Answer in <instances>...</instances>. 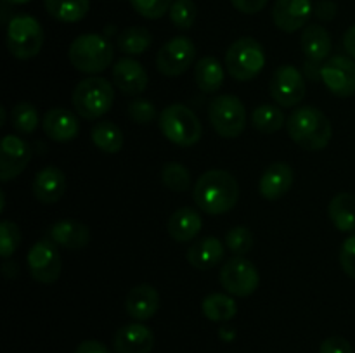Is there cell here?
Instances as JSON below:
<instances>
[{
  "instance_id": "484cf974",
  "label": "cell",
  "mask_w": 355,
  "mask_h": 353,
  "mask_svg": "<svg viewBox=\"0 0 355 353\" xmlns=\"http://www.w3.org/2000/svg\"><path fill=\"white\" fill-rule=\"evenodd\" d=\"M194 82L205 93H215L224 85V68L220 61L211 55L201 57L194 66Z\"/></svg>"
},
{
  "instance_id": "e575fe53",
  "label": "cell",
  "mask_w": 355,
  "mask_h": 353,
  "mask_svg": "<svg viewBox=\"0 0 355 353\" xmlns=\"http://www.w3.org/2000/svg\"><path fill=\"white\" fill-rule=\"evenodd\" d=\"M168 14L177 28L189 30L196 21V3H194V0H173Z\"/></svg>"
},
{
  "instance_id": "9a60e30c",
  "label": "cell",
  "mask_w": 355,
  "mask_h": 353,
  "mask_svg": "<svg viewBox=\"0 0 355 353\" xmlns=\"http://www.w3.org/2000/svg\"><path fill=\"white\" fill-rule=\"evenodd\" d=\"M314 14L311 0H276L272 7L274 24L284 33L302 30Z\"/></svg>"
},
{
  "instance_id": "6da1fadb",
  "label": "cell",
  "mask_w": 355,
  "mask_h": 353,
  "mask_svg": "<svg viewBox=\"0 0 355 353\" xmlns=\"http://www.w3.org/2000/svg\"><path fill=\"white\" fill-rule=\"evenodd\" d=\"M194 203L208 215H222L236 206L239 197L238 180L225 170H210L196 180Z\"/></svg>"
},
{
  "instance_id": "7c38bea8",
  "label": "cell",
  "mask_w": 355,
  "mask_h": 353,
  "mask_svg": "<svg viewBox=\"0 0 355 353\" xmlns=\"http://www.w3.org/2000/svg\"><path fill=\"white\" fill-rule=\"evenodd\" d=\"M270 96L281 107H293L304 100L307 85L305 78L295 66L283 64L272 73L269 83Z\"/></svg>"
},
{
  "instance_id": "f1b7e54d",
  "label": "cell",
  "mask_w": 355,
  "mask_h": 353,
  "mask_svg": "<svg viewBox=\"0 0 355 353\" xmlns=\"http://www.w3.org/2000/svg\"><path fill=\"white\" fill-rule=\"evenodd\" d=\"M45 9L61 23H78L89 12L90 0H45Z\"/></svg>"
},
{
  "instance_id": "ba28073f",
  "label": "cell",
  "mask_w": 355,
  "mask_h": 353,
  "mask_svg": "<svg viewBox=\"0 0 355 353\" xmlns=\"http://www.w3.org/2000/svg\"><path fill=\"white\" fill-rule=\"evenodd\" d=\"M208 118L214 130L224 138L239 137L246 128L245 104L231 93H222L211 99Z\"/></svg>"
},
{
  "instance_id": "7bdbcfd3",
  "label": "cell",
  "mask_w": 355,
  "mask_h": 353,
  "mask_svg": "<svg viewBox=\"0 0 355 353\" xmlns=\"http://www.w3.org/2000/svg\"><path fill=\"white\" fill-rule=\"evenodd\" d=\"M314 16L319 17L321 21H331L336 16V3L324 0V2H319L314 7Z\"/></svg>"
},
{
  "instance_id": "f6af8a7d",
  "label": "cell",
  "mask_w": 355,
  "mask_h": 353,
  "mask_svg": "<svg viewBox=\"0 0 355 353\" xmlns=\"http://www.w3.org/2000/svg\"><path fill=\"white\" fill-rule=\"evenodd\" d=\"M343 47L349 52L350 57L355 59V24H352L343 35Z\"/></svg>"
},
{
  "instance_id": "cb8c5ba5",
  "label": "cell",
  "mask_w": 355,
  "mask_h": 353,
  "mask_svg": "<svg viewBox=\"0 0 355 353\" xmlns=\"http://www.w3.org/2000/svg\"><path fill=\"white\" fill-rule=\"evenodd\" d=\"M203 228V220L194 208H180L166 221V230L170 237L177 242H189Z\"/></svg>"
},
{
  "instance_id": "3957f363",
  "label": "cell",
  "mask_w": 355,
  "mask_h": 353,
  "mask_svg": "<svg viewBox=\"0 0 355 353\" xmlns=\"http://www.w3.org/2000/svg\"><path fill=\"white\" fill-rule=\"evenodd\" d=\"M114 57L113 45L103 35H80L68 48V59L76 71L97 75L106 71Z\"/></svg>"
},
{
  "instance_id": "5bb4252c",
  "label": "cell",
  "mask_w": 355,
  "mask_h": 353,
  "mask_svg": "<svg viewBox=\"0 0 355 353\" xmlns=\"http://www.w3.org/2000/svg\"><path fill=\"white\" fill-rule=\"evenodd\" d=\"M31 158V149L24 138L6 135L0 144V180L9 182L24 172Z\"/></svg>"
},
{
  "instance_id": "603a6c76",
  "label": "cell",
  "mask_w": 355,
  "mask_h": 353,
  "mask_svg": "<svg viewBox=\"0 0 355 353\" xmlns=\"http://www.w3.org/2000/svg\"><path fill=\"white\" fill-rule=\"evenodd\" d=\"M331 37L321 24H309L302 33V51L309 59V64L318 66L331 54Z\"/></svg>"
},
{
  "instance_id": "30bf717a",
  "label": "cell",
  "mask_w": 355,
  "mask_h": 353,
  "mask_svg": "<svg viewBox=\"0 0 355 353\" xmlns=\"http://www.w3.org/2000/svg\"><path fill=\"white\" fill-rule=\"evenodd\" d=\"M196 47L187 37H173L159 48L156 55V68L163 76H180L193 66Z\"/></svg>"
},
{
  "instance_id": "60d3db41",
  "label": "cell",
  "mask_w": 355,
  "mask_h": 353,
  "mask_svg": "<svg viewBox=\"0 0 355 353\" xmlns=\"http://www.w3.org/2000/svg\"><path fill=\"white\" fill-rule=\"evenodd\" d=\"M319 353H354V348L342 336H331L321 343Z\"/></svg>"
},
{
  "instance_id": "4fadbf2b",
  "label": "cell",
  "mask_w": 355,
  "mask_h": 353,
  "mask_svg": "<svg viewBox=\"0 0 355 353\" xmlns=\"http://www.w3.org/2000/svg\"><path fill=\"white\" fill-rule=\"evenodd\" d=\"M321 80L336 97H350L355 93V59L347 55H333L321 66Z\"/></svg>"
},
{
  "instance_id": "f35d334b",
  "label": "cell",
  "mask_w": 355,
  "mask_h": 353,
  "mask_svg": "<svg viewBox=\"0 0 355 353\" xmlns=\"http://www.w3.org/2000/svg\"><path fill=\"white\" fill-rule=\"evenodd\" d=\"M128 116H130L135 123H151L156 116L155 104L148 99H135L134 102L128 104Z\"/></svg>"
},
{
  "instance_id": "ee69618b",
  "label": "cell",
  "mask_w": 355,
  "mask_h": 353,
  "mask_svg": "<svg viewBox=\"0 0 355 353\" xmlns=\"http://www.w3.org/2000/svg\"><path fill=\"white\" fill-rule=\"evenodd\" d=\"M73 353H111L104 343L96 341V339H87L82 341Z\"/></svg>"
},
{
  "instance_id": "ffe728a7",
  "label": "cell",
  "mask_w": 355,
  "mask_h": 353,
  "mask_svg": "<svg viewBox=\"0 0 355 353\" xmlns=\"http://www.w3.org/2000/svg\"><path fill=\"white\" fill-rule=\"evenodd\" d=\"M45 135L55 142H69L80 134V121L71 111L64 107H52L42 120Z\"/></svg>"
},
{
  "instance_id": "d6986e66",
  "label": "cell",
  "mask_w": 355,
  "mask_h": 353,
  "mask_svg": "<svg viewBox=\"0 0 355 353\" xmlns=\"http://www.w3.org/2000/svg\"><path fill=\"white\" fill-rule=\"evenodd\" d=\"M66 187H68V180L62 170H59L58 166H45L35 175L31 189H33V196L42 204H54L64 196Z\"/></svg>"
},
{
  "instance_id": "d590c367",
  "label": "cell",
  "mask_w": 355,
  "mask_h": 353,
  "mask_svg": "<svg viewBox=\"0 0 355 353\" xmlns=\"http://www.w3.org/2000/svg\"><path fill=\"white\" fill-rule=\"evenodd\" d=\"M225 246L234 253L236 256H245L246 253L252 251L253 248V234L250 232L248 227H232L231 230L225 234Z\"/></svg>"
},
{
  "instance_id": "ac0fdd59",
  "label": "cell",
  "mask_w": 355,
  "mask_h": 353,
  "mask_svg": "<svg viewBox=\"0 0 355 353\" xmlns=\"http://www.w3.org/2000/svg\"><path fill=\"white\" fill-rule=\"evenodd\" d=\"M159 308V294L151 284H139L127 293L125 310L135 322L149 320Z\"/></svg>"
},
{
  "instance_id": "bcb514c9",
  "label": "cell",
  "mask_w": 355,
  "mask_h": 353,
  "mask_svg": "<svg viewBox=\"0 0 355 353\" xmlns=\"http://www.w3.org/2000/svg\"><path fill=\"white\" fill-rule=\"evenodd\" d=\"M6 3H12V6H23V3H28L30 0H3Z\"/></svg>"
},
{
  "instance_id": "4dcf8cb0",
  "label": "cell",
  "mask_w": 355,
  "mask_h": 353,
  "mask_svg": "<svg viewBox=\"0 0 355 353\" xmlns=\"http://www.w3.org/2000/svg\"><path fill=\"white\" fill-rule=\"evenodd\" d=\"M153 35L144 26H128L118 37V47L128 55H141L151 47Z\"/></svg>"
},
{
  "instance_id": "1f68e13d",
  "label": "cell",
  "mask_w": 355,
  "mask_h": 353,
  "mask_svg": "<svg viewBox=\"0 0 355 353\" xmlns=\"http://www.w3.org/2000/svg\"><path fill=\"white\" fill-rule=\"evenodd\" d=\"M284 123L286 121H284L283 111L272 104H260L252 113V125L262 134H276L283 128Z\"/></svg>"
},
{
  "instance_id": "9c48e42d",
  "label": "cell",
  "mask_w": 355,
  "mask_h": 353,
  "mask_svg": "<svg viewBox=\"0 0 355 353\" xmlns=\"http://www.w3.org/2000/svg\"><path fill=\"white\" fill-rule=\"evenodd\" d=\"M220 284L229 294L246 298L257 291L260 284V273L257 266L245 256H234L222 265Z\"/></svg>"
},
{
  "instance_id": "277c9868",
  "label": "cell",
  "mask_w": 355,
  "mask_h": 353,
  "mask_svg": "<svg viewBox=\"0 0 355 353\" xmlns=\"http://www.w3.org/2000/svg\"><path fill=\"white\" fill-rule=\"evenodd\" d=\"M73 107L83 120H97L111 109L114 102L113 85L101 76L82 80L73 90Z\"/></svg>"
},
{
  "instance_id": "44dd1931",
  "label": "cell",
  "mask_w": 355,
  "mask_h": 353,
  "mask_svg": "<svg viewBox=\"0 0 355 353\" xmlns=\"http://www.w3.org/2000/svg\"><path fill=\"white\" fill-rule=\"evenodd\" d=\"M293 185V168L288 163H272L262 173L259 182V192L263 199L276 201L283 197Z\"/></svg>"
},
{
  "instance_id": "52a82bcc",
  "label": "cell",
  "mask_w": 355,
  "mask_h": 353,
  "mask_svg": "<svg viewBox=\"0 0 355 353\" xmlns=\"http://www.w3.org/2000/svg\"><path fill=\"white\" fill-rule=\"evenodd\" d=\"M44 45L42 24L28 14L14 16L7 24V48L16 59L26 61L35 57Z\"/></svg>"
},
{
  "instance_id": "b9f144b4",
  "label": "cell",
  "mask_w": 355,
  "mask_h": 353,
  "mask_svg": "<svg viewBox=\"0 0 355 353\" xmlns=\"http://www.w3.org/2000/svg\"><path fill=\"white\" fill-rule=\"evenodd\" d=\"M269 0H231L232 6L236 7V10L243 14H257L267 6Z\"/></svg>"
},
{
  "instance_id": "74e56055",
  "label": "cell",
  "mask_w": 355,
  "mask_h": 353,
  "mask_svg": "<svg viewBox=\"0 0 355 353\" xmlns=\"http://www.w3.org/2000/svg\"><path fill=\"white\" fill-rule=\"evenodd\" d=\"M130 3L139 16L146 19H159L168 12L173 0H130Z\"/></svg>"
},
{
  "instance_id": "8992f818",
  "label": "cell",
  "mask_w": 355,
  "mask_h": 353,
  "mask_svg": "<svg viewBox=\"0 0 355 353\" xmlns=\"http://www.w3.org/2000/svg\"><path fill=\"white\" fill-rule=\"evenodd\" d=\"M225 66L234 80L250 82L257 78L266 66V52L255 38L243 37L225 52Z\"/></svg>"
},
{
  "instance_id": "e0dca14e",
  "label": "cell",
  "mask_w": 355,
  "mask_h": 353,
  "mask_svg": "<svg viewBox=\"0 0 355 353\" xmlns=\"http://www.w3.org/2000/svg\"><path fill=\"white\" fill-rule=\"evenodd\" d=\"M113 346L116 353H151L155 346V334L148 325L132 322L118 329Z\"/></svg>"
},
{
  "instance_id": "2e32d148",
  "label": "cell",
  "mask_w": 355,
  "mask_h": 353,
  "mask_svg": "<svg viewBox=\"0 0 355 353\" xmlns=\"http://www.w3.org/2000/svg\"><path fill=\"white\" fill-rule=\"evenodd\" d=\"M113 83L125 96H139L148 89L149 76L144 66L132 57H123L113 66Z\"/></svg>"
},
{
  "instance_id": "d4e9b609",
  "label": "cell",
  "mask_w": 355,
  "mask_h": 353,
  "mask_svg": "<svg viewBox=\"0 0 355 353\" xmlns=\"http://www.w3.org/2000/svg\"><path fill=\"white\" fill-rule=\"evenodd\" d=\"M187 262L191 266L198 270H208L214 269L215 265L222 262L224 258V246H222L220 239L208 237L200 239L194 242L189 249H187Z\"/></svg>"
},
{
  "instance_id": "ab89813d",
  "label": "cell",
  "mask_w": 355,
  "mask_h": 353,
  "mask_svg": "<svg viewBox=\"0 0 355 353\" xmlns=\"http://www.w3.org/2000/svg\"><path fill=\"white\" fill-rule=\"evenodd\" d=\"M340 263L350 279H355V234L345 239L340 249Z\"/></svg>"
},
{
  "instance_id": "8fae6325",
  "label": "cell",
  "mask_w": 355,
  "mask_h": 353,
  "mask_svg": "<svg viewBox=\"0 0 355 353\" xmlns=\"http://www.w3.org/2000/svg\"><path fill=\"white\" fill-rule=\"evenodd\" d=\"M28 269L37 282L52 284L61 275V255L55 242L51 239H40L30 248L26 255Z\"/></svg>"
},
{
  "instance_id": "83f0119b",
  "label": "cell",
  "mask_w": 355,
  "mask_h": 353,
  "mask_svg": "<svg viewBox=\"0 0 355 353\" xmlns=\"http://www.w3.org/2000/svg\"><path fill=\"white\" fill-rule=\"evenodd\" d=\"M90 137L92 142L96 144L97 149H101L106 154H116L123 147V132L120 130V127L111 121H99L97 125H94L92 132H90Z\"/></svg>"
},
{
  "instance_id": "f546056e",
  "label": "cell",
  "mask_w": 355,
  "mask_h": 353,
  "mask_svg": "<svg viewBox=\"0 0 355 353\" xmlns=\"http://www.w3.org/2000/svg\"><path fill=\"white\" fill-rule=\"evenodd\" d=\"M203 315L211 322H227L238 314V305L231 296L222 293H211L201 303Z\"/></svg>"
},
{
  "instance_id": "d6a6232c",
  "label": "cell",
  "mask_w": 355,
  "mask_h": 353,
  "mask_svg": "<svg viewBox=\"0 0 355 353\" xmlns=\"http://www.w3.org/2000/svg\"><path fill=\"white\" fill-rule=\"evenodd\" d=\"M10 123H12L14 130H17L19 134H33L40 123L37 107L30 102L16 104L10 111Z\"/></svg>"
},
{
  "instance_id": "8d00e7d4",
  "label": "cell",
  "mask_w": 355,
  "mask_h": 353,
  "mask_svg": "<svg viewBox=\"0 0 355 353\" xmlns=\"http://www.w3.org/2000/svg\"><path fill=\"white\" fill-rule=\"evenodd\" d=\"M21 244V232L14 221L3 220L0 224V255L9 260Z\"/></svg>"
},
{
  "instance_id": "7a4b0ae2",
  "label": "cell",
  "mask_w": 355,
  "mask_h": 353,
  "mask_svg": "<svg viewBox=\"0 0 355 353\" xmlns=\"http://www.w3.org/2000/svg\"><path fill=\"white\" fill-rule=\"evenodd\" d=\"M291 141L305 151H322L333 137L331 121L314 106L297 107L286 120Z\"/></svg>"
},
{
  "instance_id": "5b68a950",
  "label": "cell",
  "mask_w": 355,
  "mask_h": 353,
  "mask_svg": "<svg viewBox=\"0 0 355 353\" xmlns=\"http://www.w3.org/2000/svg\"><path fill=\"white\" fill-rule=\"evenodd\" d=\"M159 130L172 144L191 147L200 142L203 127L200 118L184 104H170L159 114Z\"/></svg>"
},
{
  "instance_id": "7402d4cb",
  "label": "cell",
  "mask_w": 355,
  "mask_h": 353,
  "mask_svg": "<svg viewBox=\"0 0 355 353\" xmlns=\"http://www.w3.org/2000/svg\"><path fill=\"white\" fill-rule=\"evenodd\" d=\"M49 237L66 249H83L90 241V230L82 221L64 218L49 228Z\"/></svg>"
},
{
  "instance_id": "4316f807",
  "label": "cell",
  "mask_w": 355,
  "mask_h": 353,
  "mask_svg": "<svg viewBox=\"0 0 355 353\" xmlns=\"http://www.w3.org/2000/svg\"><path fill=\"white\" fill-rule=\"evenodd\" d=\"M328 215L340 232H355V196L340 192L331 199Z\"/></svg>"
},
{
  "instance_id": "836d02e7",
  "label": "cell",
  "mask_w": 355,
  "mask_h": 353,
  "mask_svg": "<svg viewBox=\"0 0 355 353\" xmlns=\"http://www.w3.org/2000/svg\"><path fill=\"white\" fill-rule=\"evenodd\" d=\"M163 185L168 187L173 192H184L191 187V173L184 165L177 161H170L162 170Z\"/></svg>"
}]
</instances>
